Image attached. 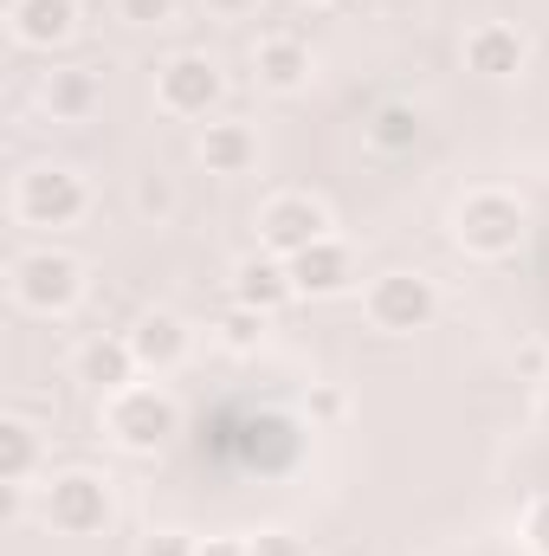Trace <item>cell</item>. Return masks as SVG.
<instances>
[{
  "label": "cell",
  "mask_w": 549,
  "mask_h": 556,
  "mask_svg": "<svg viewBox=\"0 0 549 556\" xmlns=\"http://www.w3.org/2000/svg\"><path fill=\"white\" fill-rule=\"evenodd\" d=\"M104 433L124 446V453H162V446H175V433H181V402L162 389V382H130V389H117V395H104Z\"/></svg>",
  "instance_id": "1"
},
{
  "label": "cell",
  "mask_w": 549,
  "mask_h": 556,
  "mask_svg": "<svg viewBox=\"0 0 549 556\" xmlns=\"http://www.w3.org/2000/svg\"><path fill=\"white\" fill-rule=\"evenodd\" d=\"M531 233V214L518 194L505 188H472L459 207H452V240L472 253V260H511Z\"/></svg>",
  "instance_id": "2"
},
{
  "label": "cell",
  "mask_w": 549,
  "mask_h": 556,
  "mask_svg": "<svg viewBox=\"0 0 549 556\" xmlns=\"http://www.w3.org/2000/svg\"><path fill=\"white\" fill-rule=\"evenodd\" d=\"M85 207H91V188H85L78 168L39 162V168H26V175L13 181V214H20V227H52V233H59V227H78Z\"/></svg>",
  "instance_id": "3"
},
{
  "label": "cell",
  "mask_w": 549,
  "mask_h": 556,
  "mask_svg": "<svg viewBox=\"0 0 549 556\" xmlns=\"http://www.w3.org/2000/svg\"><path fill=\"white\" fill-rule=\"evenodd\" d=\"M39 518H46L59 538H98V531L111 525V479H104V472H85V466L52 472V479L39 485Z\"/></svg>",
  "instance_id": "4"
},
{
  "label": "cell",
  "mask_w": 549,
  "mask_h": 556,
  "mask_svg": "<svg viewBox=\"0 0 549 556\" xmlns=\"http://www.w3.org/2000/svg\"><path fill=\"white\" fill-rule=\"evenodd\" d=\"M362 311H369L375 330L413 337V330H426V324L439 317V285H433L426 273H382L369 291H362Z\"/></svg>",
  "instance_id": "5"
},
{
  "label": "cell",
  "mask_w": 549,
  "mask_h": 556,
  "mask_svg": "<svg viewBox=\"0 0 549 556\" xmlns=\"http://www.w3.org/2000/svg\"><path fill=\"white\" fill-rule=\"evenodd\" d=\"M13 298L39 317H59L85 298V266L59 247H39V253H20L13 260Z\"/></svg>",
  "instance_id": "6"
},
{
  "label": "cell",
  "mask_w": 549,
  "mask_h": 556,
  "mask_svg": "<svg viewBox=\"0 0 549 556\" xmlns=\"http://www.w3.org/2000/svg\"><path fill=\"white\" fill-rule=\"evenodd\" d=\"M220 98H227V72L207 52H175L155 65V104L168 117H207Z\"/></svg>",
  "instance_id": "7"
},
{
  "label": "cell",
  "mask_w": 549,
  "mask_h": 556,
  "mask_svg": "<svg viewBox=\"0 0 549 556\" xmlns=\"http://www.w3.org/2000/svg\"><path fill=\"white\" fill-rule=\"evenodd\" d=\"M323 233H330V207H323L317 194H304V188L272 194V201L259 207V247H266V253H278V260H291V253L317 247Z\"/></svg>",
  "instance_id": "8"
},
{
  "label": "cell",
  "mask_w": 549,
  "mask_h": 556,
  "mask_svg": "<svg viewBox=\"0 0 549 556\" xmlns=\"http://www.w3.org/2000/svg\"><path fill=\"white\" fill-rule=\"evenodd\" d=\"M291 285H297V298H343L356 285V253L336 233H323L317 247L291 253Z\"/></svg>",
  "instance_id": "9"
},
{
  "label": "cell",
  "mask_w": 549,
  "mask_h": 556,
  "mask_svg": "<svg viewBox=\"0 0 549 556\" xmlns=\"http://www.w3.org/2000/svg\"><path fill=\"white\" fill-rule=\"evenodd\" d=\"M39 104H46L52 124H91L98 104H104L98 65H59V72H46V78H39Z\"/></svg>",
  "instance_id": "10"
},
{
  "label": "cell",
  "mask_w": 549,
  "mask_h": 556,
  "mask_svg": "<svg viewBox=\"0 0 549 556\" xmlns=\"http://www.w3.org/2000/svg\"><path fill=\"white\" fill-rule=\"evenodd\" d=\"M130 350H137V369H142V376H168V369H181V363H188L194 330H188L175 311H142L137 330H130Z\"/></svg>",
  "instance_id": "11"
},
{
  "label": "cell",
  "mask_w": 549,
  "mask_h": 556,
  "mask_svg": "<svg viewBox=\"0 0 549 556\" xmlns=\"http://www.w3.org/2000/svg\"><path fill=\"white\" fill-rule=\"evenodd\" d=\"M233 304H246V311H284V304H297V285H291V260H278V253H246L240 266H233Z\"/></svg>",
  "instance_id": "12"
},
{
  "label": "cell",
  "mask_w": 549,
  "mask_h": 556,
  "mask_svg": "<svg viewBox=\"0 0 549 556\" xmlns=\"http://www.w3.org/2000/svg\"><path fill=\"white\" fill-rule=\"evenodd\" d=\"M524 59H531V46H524V33L505 26V20H485V26L465 33V72H478V78H491V85H498V78H518Z\"/></svg>",
  "instance_id": "13"
},
{
  "label": "cell",
  "mask_w": 549,
  "mask_h": 556,
  "mask_svg": "<svg viewBox=\"0 0 549 556\" xmlns=\"http://www.w3.org/2000/svg\"><path fill=\"white\" fill-rule=\"evenodd\" d=\"M78 382L85 389H98V402L104 395H117V389H130L142 369H137V350H130V337H91L85 350H78Z\"/></svg>",
  "instance_id": "14"
},
{
  "label": "cell",
  "mask_w": 549,
  "mask_h": 556,
  "mask_svg": "<svg viewBox=\"0 0 549 556\" xmlns=\"http://www.w3.org/2000/svg\"><path fill=\"white\" fill-rule=\"evenodd\" d=\"M7 20H13V39L20 46L52 52V46H65L78 33V0H13Z\"/></svg>",
  "instance_id": "15"
},
{
  "label": "cell",
  "mask_w": 549,
  "mask_h": 556,
  "mask_svg": "<svg viewBox=\"0 0 549 556\" xmlns=\"http://www.w3.org/2000/svg\"><path fill=\"white\" fill-rule=\"evenodd\" d=\"M253 72H259V85H266V91H304V85H310V72H317V59H310V46H304V39L272 33V39H259V46H253Z\"/></svg>",
  "instance_id": "16"
},
{
  "label": "cell",
  "mask_w": 549,
  "mask_h": 556,
  "mask_svg": "<svg viewBox=\"0 0 549 556\" xmlns=\"http://www.w3.org/2000/svg\"><path fill=\"white\" fill-rule=\"evenodd\" d=\"M201 162L207 175H253L259 168V130L253 124H207L201 130Z\"/></svg>",
  "instance_id": "17"
},
{
  "label": "cell",
  "mask_w": 549,
  "mask_h": 556,
  "mask_svg": "<svg viewBox=\"0 0 549 556\" xmlns=\"http://www.w3.org/2000/svg\"><path fill=\"white\" fill-rule=\"evenodd\" d=\"M362 137L375 142L382 155H408L413 142L426 137V117H420V104H408V98H382V104L369 111Z\"/></svg>",
  "instance_id": "18"
},
{
  "label": "cell",
  "mask_w": 549,
  "mask_h": 556,
  "mask_svg": "<svg viewBox=\"0 0 549 556\" xmlns=\"http://www.w3.org/2000/svg\"><path fill=\"white\" fill-rule=\"evenodd\" d=\"M39 459H46L39 427L20 420V415L0 420V485H33V479H39Z\"/></svg>",
  "instance_id": "19"
},
{
  "label": "cell",
  "mask_w": 549,
  "mask_h": 556,
  "mask_svg": "<svg viewBox=\"0 0 549 556\" xmlns=\"http://www.w3.org/2000/svg\"><path fill=\"white\" fill-rule=\"evenodd\" d=\"M266 324H272L266 311H246V304H233V311L220 317V343H227L233 356H253V350L266 343Z\"/></svg>",
  "instance_id": "20"
},
{
  "label": "cell",
  "mask_w": 549,
  "mask_h": 556,
  "mask_svg": "<svg viewBox=\"0 0 549 556\" xmlns=\"http://www.w3.org/2000/svg\"><path fill=\"white\" fill-rule=\"evenodd\" d=\"M518 531H524V551L531 556H549V492L524 505V525H518Z\"/></svg>",
  "instance_id": "21"
},
{
  "label": "cell",
  "mask_w": 549,
  "mask_h": 556,
  "mask_svg": "<svg viewBox=\"0 0 549 556\" xmlns=\"http://www.w3.org/2000/svg\"><path fill=\"white\" fill-rule=\"evenodd\" d=\"M117 20H130V26H168L175 0H117Z\"/></svg>",
  "instance_id": "22"
},
{
  "label": "cell",
  "mask_w": 549,
  "mask_h": 556,
  "mask_svg": "<svg viewBox=\"0 0 549 556\" xmlns=\"http://www.w3.org/2000/svg\"><path fill=\"white\" fill-rule=\"evenodd\" d=\"M137 207H142V214H168V207H175L168 175H142V181H137Z\"/></svg>",
  "instance_id": "23"
},
{
  "label": "cell",
  "mask_w": 549,
  "mask_h": 556,
  "mask_svg": "<svg viewBox=\"0 0 549 556\" xmlns=\"http://www.w3.org/2000/svg\"><path fill=\"white\" fill-rule=\"evenodd\" d=\"M194 551H201V544L181 538V531H149V538L137 544V556H194Z\"/></svg>",
  "instance_id": "24"
},
{
  "label": "cell",
  "mask_w": 549,
  "mask_h": 556,
  "mask_svg": "<svg viewBox=\"0 0 549 556\" xmlns=\"http://www.w3.org/2000/svg\"><path fill=\"white\" fill-rule=\"evenodd\" d=\"M246 556H304V544L291 531H259V538H246Z\"/></svg>",
  "instance_id": "25"
},
{
  "label": "cell",
  "mask_w": 549,
  "mask_h": 556,
  "mask_svg": "<svg viewBox=\"0 0 549 556\" xmlns=\"http://www.w3.org/2000/svg\"><path fill=\"white\" fill-rule=\"evenodd\" d=\"M518 369L544 382V376H549V350H544V343H524V350H518Z\"/></svg>",
  "instance_id": "26"
},
{
  "label": "cell",
  "mask_w": 549,
  "mask_h": 556,
  "mask_svg": "<svg viewBox=\"0 0 549 556\" xmlns=\"http://www.w3.org/2000/svg\"><path fill=\"white\" fill-rule=\"evenodd\" d=\"M343 415V395H336V389H317V395H310V420H336Z\"/></svg>",
  "instance_id": "27"
},
{
  "label": "cell",
  "mask_w": 549,
  "mask_h": 556,
  "mask_svg": "<svg viewBox=\"0 0 549 556\" xmlns=\"http://www.w3.org/2000/svg\"><path fill=\"white\" fill-rule=\"evenodd\" d=\"M194 556H246V538H207Z\"/></svg>",
  "instance_id": "28"
},
{
  "label": "cell",
  "mask_w": 549,
  "mask_h": 556,
  "mask_svg": "<svg viewBox=\"0 0 549 556\" xmlns=\"http://www.w3.org/2000/svg\"><path fill=\"white\" fill-rule=\"evenodd\" d=\"M207 7H214V13H253L259 0H207Z\"/></svg>",
  "instance_id": "29"
},
{
  "label": "cell",
  "mask_w": 549,
  "mask_h": 556,
  "mask_svg": "<svg viewBox=\"0 0 549 556\" xmlns=\"http://www.w3.org/2000/svg\"><path fill=\"white\" fill-rule=\"evenodd\" d=\"M537 427L549 433V382H544V395H537Z\"/></svg>",
  "instance_id": "30"
},
{
  "label": "cell",
  "mask_w": 549,
  "mask_h": 556,
  "mask_svg": "<svg viewBox=\"0 0 549 556\" xmlns=\"http://www.w3.org/2000/svg\"><path fill=\"white\" fill-rule=\"evenodd\" d=\"M310 7H330V0H310Z\"/></svg>",
  "instance_id": "31"
}]
</instances>
